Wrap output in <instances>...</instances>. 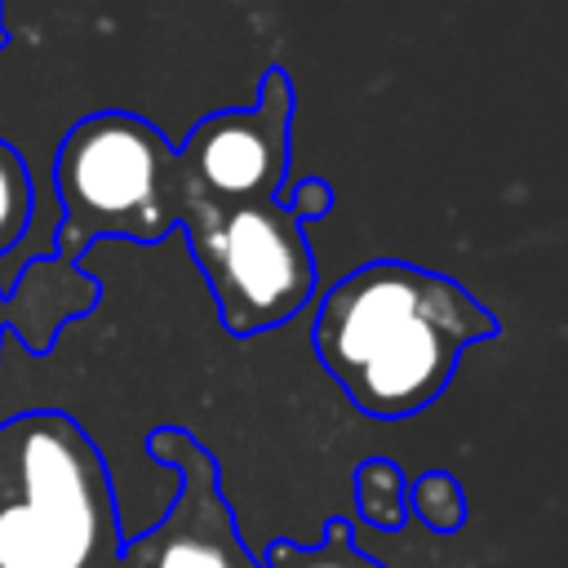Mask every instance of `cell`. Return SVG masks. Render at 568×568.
Instances as JSON below:
<instances>
[{
  "label": "cell",
  "instance_id": "1",
  "mask_svg": "<svg viewBox=\"0 0 568 568\" xmlns=\"http://www.w3.org/2000/svg\"><path fill=\"white\" fill-rule=\"evenodd\" d=\"M493 333L497 320L457 280L377 257L320 297L311 346L364 417L399 422L435 404L462 351Z\"/></svg>",
  "mask_w": 568,
  "mask_h": 568
},
{
  "label": "cell",
  "instance_id": "2",
  "mask_svg": "<svg viewBox=\"0 0 568 568\" xmlns=\"http://www.w3.org/2000/svg\"><path fill=\"white\" fill-rule=\"evenodd\" d=\"M53 257L80 262L102 240L160 244L178 226V151L133 111H93L53 155Z\"/></svg>",
  "mask_w": 568,
  "mask_h": 568
},
{
  "label": "cell",
  "instance_id": "3",
  "mask_svg": "<svg viewBox=\"0 0 568 568\" xmlns=\"http://www.w3.org/2000/svg\"><path fill=\"white\" fill-rule=\"evenodd\" d=\"M178 226L231 337H257L311 302L315 257L284 200H178Z\"/></svg>",
  "mask_w": 568,
  "mask_h": 568
},
{
  "label": "cell",
  "instance_id": "4",
  "mask_svg": "<svg viewBox=\"0 0 568 568\" xmlns=\"http://www.w3.org/2000/svg\"><path fill=\"white\" fill-rule=\"evenodd\" d=\"M13 501L31 515L53 568H120V528L93 439L62 413L9 426Z\"/></svg>",
  "mask_w": 568,
  "mask_h": 568
},
{
  "label": "cell",
  "instance_id": "5",
  "mask_svg": "<svg viewBox=\"0 0 568 568\" xmlns=\"http://www.w3.org/2000/svg\"><path fill=\"white\" fill-rule=\"evenodd\" d=\"M293 151V80L284 67L262 75L253 106L204 115L178 146V200H280Z\"/></svg>",
  "mask_w": 568,
  "mask_h": 568
},
{
  "label": "cell",
  "instance_id": "6",
  "mask_svg": "<svg viewBox=\"0 0 568 568\" xmlns=\"http://www.w3.org/2000/svg\"><path fill=\"white\" fill-rule=\"evenodd\" d=\"M98 306V284L62 257H36L27 271H13L4 288V324L18 328L27 351H49L58 342V328L71 324L75 315Z\"/></svg>",
  "mask_w": 568,
  "mask_h": 568
},
{
  "label": "cell",
  "instance_id": "7",
  "mask_svg": "<svg viewBox=\"0 0 568 568\" xmlns=\"http://www.w3.org/2000/svg\"><path fill=\"white\" fill-rule=\"evenodd\" d=\"M355 510L373 528H404L408 519V479L390 457H368L355 470Z\"/></svg>",
  "mask_w": 568,
  "mask_h": 568
},
{
  "label": "cell",
  "instance_id": "8",
  "mask_svg": "<svg viewBox=\"0 0 568 568\" xmlns=\"http://www.w3.org/2000/svg\"><path fill=\"white\" fill-rule=\"evenodd\" d=\"M262 568H382V564L355 546V537H351V528L342 519H328L324 524V537L315 546L275 541L266 550Z\"/></svg>",
  "mask_w": 568,
  "mask_h": 568
},
{
  "label": "cell",
  "instance_id": "9",
  "mask_svg": "<svg viewBox=\"0 0 568 568\" xmlns=\"http://www.w3.org/2000/svg\"><path fill=\"white\" fill-rule=\"evenodd\" d=\"M31 217H36V186L27 155L0 138V257H9V248L27 235Z\"/></svg>",
  "mask_w": 568,
  "mask_h": 568
},
{
  "label": "cell",
  "instance_id": "10",
  "mask_svg": "<svg viewBox=\"0 0 568 568\" xmlns=\"http://www.w3.org/2000/svg\"><path fill=\"white\" fill-rule=\"evenodd\" d=\"M408 515H417L435 532H453L466 524V497L448 470H426L408 484Z\"/></svg>",
  "mask_w": 568,
  "mask_h": 568
},
{
  "label": "cell",
  "instance_id": "11",
  "mask_svg": "<svg viewBox=\"0 0 568 568\" xmlns=\"http://www.w3.org/2000/svg\"><path fill=\"white\" fill-rule=\"evenodd\" d=\"M284 200V209L297 217V222H306V217H320V213H328L333 209V186L328 182H320V178H306V182H297L288 195H280Z\"/></svg>",
  "mask_w": 568,
  "mask_h": 568
},
{
  "label": "cell",
  "instance_id": "12",
  "mask_svg": "<svg viewBox=\"0 0 568 568\" xmlns=\"http://www.w3.org/2000/svg\"><path fill=\"white\" fill-rule=\"evenodd\" d=\"M9 44V31H4V0H0V49Z\"/></svg>",
  "mask_w": 568,
  "mask_h": 568
},
{
  "label": "cell",
  "instance_id": "13",
  "mask_svg": "<svg viewBox=\"0 0 568 568\" xmlns=\"http://www.w3.org/2000/svg\"><path fill=\"white\" fill-rule=\"evenodd\" d=\"M0 333H4V293H0ZM4 342V337H0Z\"/></svg>",
  "mask_w": 568,
  "mask_h": 568
}]
</instances>
